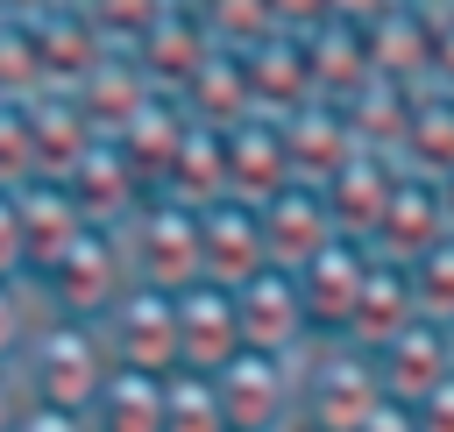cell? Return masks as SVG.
<instances>
[{"mask_svg":"<svg viewBox=\"0 0 454 432\" xmlns=\"http://www.w3.org/2000/svg\"><path fill=\"white\" fill-rule=\"evenodd\" d=\"M14 375H21L28 404H50V411H78V418H85L92 397L106 390V375H114V354H106V340H99V319L50 312V319L35 326V340L21 347Z\"/></svg>","mask_w":454,"mask_h":432,"instance_id":"cell-1","label":"cell"},{"mask_svg":"<svg viewBox=\"0 0 454 432\" xmlns=\"http://www.w3.org/2000/svg\"><path fill=\"white\" fill-rule=\"evenodd\" d=\"M390 397H383L376 354L355 340H312L291 368V411H298L291 432H355Z\"/></svg>","mask_w":454,"mask_h":432,"instance_id":"cell-2","label":"cell"},{"mask_svg":"<svg viewBox=\"0 0 454 432\" xmlns=\"http://www.w3.org/2000/svg\"><path fill=\"white\" fill-rule=\"evenodd\" d=\"M234 319H241V354H270V361H298L312 347V312L291 269H255L234 283Z\"/></svg>","mask_w":454,"mask_h":432,"instance_id":"cell-3","label":"cell"},{"mask_svg":"<svg viewBox=\"0 0 454 432\" xmlns=\"http://www.w3.org/2000/svg\"><path fill=\"white\" fill-rule=\"evenodd\" d=\"M99 340H106L114 368L170 375V368H177V312H170V290H142V283H128V290L99 312Z\"/></svg>","mask_w":454,"mask_h":432,"instance_id":"cell-4","label":"cell"},{"mask_svg":"<svg viewBox=\"0 0 454 432\" xmlns=\"http://www.w3.org/2000/svg\"><path fill=\"white\" fill-rule=\"evenodd\" d=\"M291 368L298 361H270V354H234L213 390H220V411H227V432H291L298 411H291Z\"/></svg>","mask_w":454,"mask_h":432,"instance_id":"cell-5","label":"cell"},{"mask_svg":"<svg viewBox=\"0 0 454 432\" xmlns=\"http://www.w3.org/2000/svg\"><path fill=\"white\" fill-rule=\"evenodd\" d=\"M177 312V368L192 375H220L234 354H241V319H234V290L227 283H184L170 297Z\"/></svg>","mask_w":454,"mask_h":432,"instance_id":"cell-6","label":"cell"},{"mask_svg":"<svg viewBox=\"0 0 454 432\" xmlns=\"http://www.w3.org/2000/svg\"><path fill=\"white\" fill-rule=\"evenodd\" d=\"M199 262L206 283H241L255 269H270V241H262V205L248 198H206L199 205Z\"/></svg>","mask_w":454,"mask_h":432,"instance_id":"cell-7","label":"cell"},{"mask_svg":"<svg viewBox=\"0 0 454 432\" xmlns=\"http://www.w3.org/2000/svg\"><path fill=\"white\" fill-rule=\"evenodd\" d=\"M298 290H305V312H312V340H348V319H355V297H362V276H369V248L362 241H326L305 269H291Z\"/></svg>","mask_w":454,"mask_h":432,"instance_id":"cell-8","label":"cell"},{"mask_svg":"<svg viewBox=\"0 0 454 432\" xmlns=\"http://www.w3.org/2000/svg\"><path fill=\"white\" fill-rule=\"evenodd\" d=\"M376 375H383V397L390 404H419L433 382L454 375V347H447V319H411L397 326L383 347H376Z\"/></svg>","mask_w":454,"mask_h":432,"instance_id":"cell-9","label":"cell"},{"mask_svg":"<svg viewBox=\"0 0 454 432\" xmlns=\"http://www.w3.org/2000/svg\"><path fill=\"white\" fill-rule=\"evenodd\" d=\"M262 241H270V262H277V269H305V262H312L326 241H340L326 191L277 184V198L262 205Z\"/></svg>","mask_w":454,"mask_h":432,"instance_id":"cell-10","label":"cell"},{"mask_svg":"<svg viewBox=\"0 0 454 432\" xmlns=\"http://www.w3.org/2000/svg\"><path fill=\"white\" fill-rule=\"evenodd\" d=\"M85 425H92V432H163V375L114 368L106 390L92 397Z\"/></svg>","mask_w":454,"mask_h":432,"instance_id":"cell-11","label":"cell"},{"mask_svg":"<svg viewBox=\"0 0 454 432\" xmlns=\"http://www.w3.org/2000/svg\"><path fill=\"white\" fill-rule=\"evenodd\" d=\"M163 432H227V411H220L213 375H192V368H170L163 375Z\"/></svg>","mask_w":454,"mask_h":432,"instance_id":"cell-12","label":"cell"},{"mask_svg":"<svg viewBox=\"0 0 454 432\" xmlns=\"http://www.w3.org/2000/svg\"><path fill=\"white\" fill-rule=\"evenodd\" d=\"M404 276H411V297H419L426 319H454V227H447L433 248H419V255L404 262Z\"/></svg>","mask_w":454,"mask_h":432,"instance_id":"cell-13","label":"cell"},{"mask_svg":"<svg viewBox=\"0 0 454 432\" xmlns=\"http://www.w3.org/2000/svg\"><path fill=\"white\" fill-rule=\"evenodd\" d=\"M50 312L43 305H28V283L21 276H0V368H14L21 361V347L35 340V326H43Z\"/></svg>","mask_w":454,"mask_h":432,"instance_id":"cell-14","label":"cell"},{"mask_svg":"<svg viewBox=\"0 0 454 432\" xmlns=\"http://www.w3.org/2000/svg\"><path fill=\"white\" fill-rule=\"evenodd\" d=\"M404 411H411V425H419V432H454V375H447V382H433V390H426L419 404H404Z\"/></svg>","mask_w":454,"mask_h":432,"instance_id":"cell-15","label":"cell"},{"mask_svg":"<svg viewBox=\"0 0 454 432\" xmlns=\"http://www.w3.org/2000/svg\"><path fill=\"white\" fill-rule=\"evenodd\" d=\"M14 432H92V425H85L78 411H50V404H28Z\"/></svg>","mask_w":454,"mask_h":432,"instance_id":"cell-16","label":"cell"},{"mask_svg":"<svg viewBox=\"0 0 454 432\" xmlns=\"http://www.w3.org/2000/svg\"><path fill=\"white\" fill-rule=\"evenodd\" d=\"M21 411H28V390H21V375H14V368H0V432H14V425H21Z\"/></svg>","mask_w":454,"mask_h":432,"instance_id":"cell-17","label":"cell"},{"mask_svg":"<svg viewBox=\"0 0 454 432\" xmlns=\"http://www.w3.org/2000/svg\"><path fill=\"white\" fill-rule=\"evenodd\" d=\"M355 432H419V425H411V411H404V404H383V411H369Z\"/></svg>","mask_w":454,"mask_h":432,"instance_id":"cell-18","label":"cell"},{"mask_svg":"<svg viewBox=\"0 0 454 432\" xmlns=\"http://www.w3.org/2000/svg\"><path fill=\"white\" fill-rule=\"evenodd\" d=\"M447 347H454V319H447Z\"/></svg>","mask_w":454,"mask_h":432,"instance_id":"cell-19","label":"cell"}]
</instances>
